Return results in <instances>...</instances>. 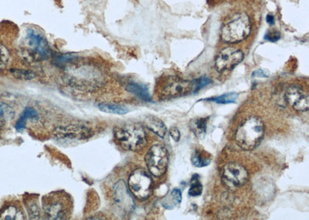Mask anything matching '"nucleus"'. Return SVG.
<instances>
[{
	"label": "nucleus",
	"mask_w": 309,
	"mask_h": 220,
	"mask_svg": "<svg viewBox=\"0 0 309 220\" xmlns=\"http://www.w3.org/2000/svg\"><path fill=\"white\" fill-rule=\"evenodd\" d=\"M65 80L79 90L92 92L103 85L104 75L98 68L90 65H73L65 70Z\"/></svg>",
	"instance_id": "nucleus-1"
},
{
	"label": "nucleus",
	"mask_w": 309,
	"mask_h": 220,
	"mask_svg": "<svg viewBox=\"0 0 309 220\" xmlns=\"http://www.w3.org/2000/svg\"><path fill=\"white\" fill-rule=\"evenodd\" d=\"M264 134V124L262 119L250 117L245 119L236 129L235 140L244 150L250 151L258 146Z\"/></svg>",
	"instance_id": "nucleus-2"
},
{
	"label": "nucleus",
	"mask_w": 309,
	"mask_h": 220,
	"mask_svg": "<svg viewBox=\"0 0 309 220\" xmlns=\"http://www.w3.org/2000/svg\"><path fill=\"white\" fill-rule=\"evenodd\" d=\"M72 197L64 192H53L44 196L42 208L48 220H68L72 212Z\"/></svg>",
	"instance_id": "nucleus-3"
},
{
	"label": "nucleus",
	"mask_w": 309,
	"mask_h": 220,
	"mask_svg": "<svg viewBox=\"0 0 309 220\" xmlns=\"http://www.w3.org/2000/svg\"><path fill=\"white\" fill-rule=\"evenodd\" d=\"M116 142L128 151H141L147 144L146 133L140 124H126L114 129Z\"/></svg>",
	"instance_id": "nucleus-4"
},
{
	"label": "nucleus",
	"mask_w": 309,
	"mask_h": 220,
	"mask_svg": "<svg viewBox=\"0 0 309 220\" xmlns=\"http://www.w3.org/2000/svg\"><path fill=\"white\" fill-rule=\"evenodd\" d=\"M250 17L245 12L238 14L221 28L220 36L228 44H236L246 39L252 31Z\"/></svg>",
	"instance_id": "nucleus-5"
},
{
	"label": "nucleus",
	"mask_w": 309,
	"mask_h": 220,
	"mask_svg": "<svg viewBox=\"0 0 309 220\" xmlns=\"http://www.w3.org/2000/svg\"><path fill=\"white\" fill-rule=\"evenodd\" d=\"M194 93V80H184L177 76H168L161 84L158 96L162 100L177 98Z\"/></svg>",
	"instance_id": "nucleus-6"
},
{
	"label": "nucleus",
	"mask_w": 309,
	"mask_h": 220,
	"mask_svg": "<svg viewBox=\"0 0 309 220\" xmlns=\"http://www.w3.org/2000/svg\"><path fill=\"white\" fill-rule=\"evenodd\" d=\"M128 188L136 198L147 200L152 193L153 182L151 176L142 168L134 170L128 178Z\"/></svg>",
	"instance_id": "nucleus-7"
},
{
	"label": "nucleus",
	"mask_w": 309,
	"mask_h": 220,
	"mask_svg": "<svg viewBox=\"0 0 309 220\" xmlns=\"http://www.w3.org/2000/svg\"><path fill=\"white\" fill-rule=\"evenodd\" d=\"M25 44L29 56L35 60L48 59L50 56V49L45 36L36 30L26 31Z\"/></svg>",
	"instance_id": "nucleus-8"
},
{
	"label": "nucleus",
	"mask_w": 309,
	"mask_h": 220,
	"mask_svg": "<svg viewBox=\"0 0 309 220\" xmlns=\"http://www.w3.org/2000/svg\"><path fill=\"white\" fill-rule=\"evenodd\" d=\"M144 160L148 171L156 177H160L166 172L168 153L164 146L156 144L150 148Z\"/></svg>",
	"instance_id": "nucleus-9"
},
{
	"label": "nucleus",
	"mask_w": 309,
	"mask_h": 220,
	"mask_svg": "<svg viewBox=\"0 0 309 220\" xmlns=\"http://www.w3.org/2000/svg\"><path fill=\"white\" fill-rule=\"evenodd\" d=\"M248 178L249 174L246 168L238 163H229L224 168L222 181L230 188L242 186L248 182Z\"/></svg>",
	"instance_id": "nucleus-10"
},
{
	"label": "nucleus",
	"mask_w": 309,
	"mask_h": 220,
	"mask_svg": "<svg viewBox=\"0 0 309 220\" xmlns=\"http://www.w3.org/2000/svg\"><path fill=\"white\" fill-rule=\"evenodd\" d=\"M244 54L240 50L234 48H226L220 52L215 60V66L218 72H224L233 70L242 63Z\"/></svg>",
	"instance_id": "nucleus-11"
},
{
	"label": "nucleus",
	"mask_w": 309,
	"mask_h": 220,
	"mask_svg": "<svg viewBox=\"0 0 309 220\" xmlns=\"http://www.w3.org/2000/svg\"><path fill=\"white\" fill-rule=\"evenodd\" d=\"M53 136L58 140H85L92 137L93 132L82 124H69L56 128Z\"/></svg>",
	"instance_id": "nucleus-12"
},
{
	"label": "nucleus",
	"mask_w": 309,
	"mask_h": 220,
	"mask_svg": "<svg viewBox=\"0 0 309 220\" xmlns=\"http://www.w3.org/2000/svg\"><path fill=\"white\" fill-rule=\"evenodd\" d=\"M286 99L290 107L298 112H304L308 110V95L300 86H289L286 93Z\"/></svg>",
	"instance_id": "nucleus-13"
},
{
	"label": "nucleus",
	"mask_w": 309,
	"mask_h": 220,
	"mask_svg": "<svg viewBox=\"0 0 309 220\" xmlns=\"http://www.w3.org/2000/svg\"><path fill=\"white\" fill-rule=\"evenodd\" d=\"M114 200L116 206L122 212L128 214L134 208V202L128 190L124 181H119L116 184L114 191Z\"/></svg>",
	"instance_id": "nucleus-14"
},
{
	"label": "nucleus",
	"mask_w": 309,
	"mask_h": 220,
	"mask_svg": "<svg viewBox=\"0 0 309 220\" xmlns=\"http://www.w3.org/2000/svg\"><path fill=\"white\" fill-rule=\"evenodd\" d=\"M144 124L147 128L151 132H154L158 137L165 138L166 136L167 128L165 124L158 118L150 116L146 118L144 120Z\"/></svg>",
	"instance_id": "nucleus-15"
},
{
	"label": "nucleus",
	"mask_w": 309,
	"mask_h": 220,
	"mask_svg": "<svg viewBox=\"0 0 309 220\" xmlns=\"http://www.w3.org/2000/svg\"><path fill=\"white\" fill-rule=\"evenodd\" d=\"M0 220H26V216L20 206L12 204L7 206L0 212Z\"/></svg>",
	"instance_id": "nucleus-16"
},
{
	"label": "nucleus",
	"mask_w": 309,
	"mask_h": 220,
	"mask_svg": "<svg viewBox=\"0 0 309 220\" xmlns=\"http://www.w3.org/2000/svg\"><path fill=\"white\" fill-rule=\"evenodd\" d=\"M126 90L144 102L151 100V95L148 92V88L141 84L130 83L126 86Z\"/></svg>",
	"instance_id": "nucleus-17"
},
{
	"label": "nucleus",
	"mask_w": 309,
	"mask_h": 220,
	"mask_svg": "<svg viewBox=\"0 0 309 220\" xmlns=\"http://www.w3.org/2000/svg\"><path fill=\"white\" fill-rule=\"evenodd\" d=\"M26 208L28 211V216L31 220H38L40 216V210L38 200L36 197L30 196L26 197L24 200Z\"/></svg>",
	"instance_id": "nucleus-18"
},
{
	"label": "nucleus",
	"mask_w": 309,
	"mask_h": 220,
	"mask_svg": "<svg viewBox=\"0 0 309 220\" xmlns=\"http://www.w3.org/2000/svg\"><path fill=\"white\" fill-rule=\"evenodd\" d=\"M192 164L197 168H202L209 166L211 163V158L208 153L201 149H196L191 158Z\"/></svg>",
	"instance_id": "nucleus-19"
},
{
	"label": "nucleus",
	"mask_w": 309,
	"mask_h": 220,
	"mask_svg": "<svg viewBox=\"0 0 309 220\" xmlns=\"http://www.w3.org/2000/svg\"><path fill=\"white\" fill-rule=\"evenodd\" d=\"M209 117L196 118L191 122V130L197 138H204L208 128Z\"/></svg>",
	"instance_id": "nucleus-20"
},
{
	"label": "nucleus",
	"mask_w": 309,
	"mask_h": 220,
	"mask_svg": "<svg viewBox=\"0 0 309 220\" xmlns=\"http://www.w3.org/2000/svg\"><path fill=\"white\" fill-rule=\"evenodd\" d=\"M38 116V112L35 109L32 108H26L17 122L16 124V128L18 130H22V129L25 128L26 120L30 118H35Z\"/></svg>",
	"instance_id": "nucleus-21"
},
{
	"label": "nucleus",
	"mask_w": 309,
	"mask_h": 220,
	"mask_svg": "<svg viewBox=\"0 0 309 220\" xmlns=\"http://www.w3.org/2000/svg\"><path fill=\"white\" fill-rule=\"evenodd\" d=\"M98 108L106 113L116 114H126L128 112V109L123 105L109 104H100Z\"/></svg>",
	"instance_id": "nucleus-22"
},
{
	"label": "nucleus",
	"mask_w": 309,
	"mask_h": 220,
	"mask_svg": "<svg viewBox=\"0 0 309 220\" xmlns=\"http://www.w3.org/2000/svg\"><path fill=\"white\" fill-rule=\"evenodd\" d=\"M181 201H182V192L178 188H175L172 191L170 198L163 202V206L168 210H172L175 206L180 204Z\"/></svg>",
	"instance_id": "nucleus-23"
},
{
	"label": "nucleus",
	"mask_w": 309,
	"mask_h": 220,
	"mask_svg": "<svg viewBox=\"0 0 309 220\" xmlns=\"http://www.w3.org/2000/svg\"><path fill=\"white\" fill-rule=\"evenodd\" d=\"M10 73L12 76L16 79H19L21 80H32L36 78V74L34 73L32 70H30L24 69H14L10 70Z\"/></svg>",
	"instance_id": "nucleus-24"
},
{
	"label": "nucleus",
	"mask_w": 309,
	"mask_h": 220,
	"mask_svg": "<svg viewBox=\"0 0 309 220\" xmlns=\"http://www.w3.org/2000/svg\"><path fill=\"white\" fill-rule=\"evenodd\" d=\"M238 94L232 92V93L225 94L221 95V96L208 99V100H210V102H215L216 104H226L234 103L238 99Z\"/></svg>",
	"instance_id": "nucleus-25"
},
{
	"label": "nucleus",
	"mask_w": 309,
	"mask_h": 220,
	"mask_svg": "<svg viewBox=\"0 0 309 220\" xmlns=\"http://www.w3.org/2000/svg\"><path fill=\"white\" fill-rule=\"evenodd\" d=\"M192 183L188 190V195L190 196H199L202 192V186L199 181V176L194 174L192 177Z\"/></svg>",
	"instance_id": "nucleus-26"
},
{
	"label": "nucleus",
	"mask_w": 309,
	"mask_h": 220,
	"mask_svg": "<svg viewBox=\"0 0 309 220\" xmlns=\"http://www.w3.org/2000/svg\"><path fill=\"white\" fill-rule=\"evenodd\" d=\"M10 58L8 50L2 44H0V72L6 69Z\"/></svg>",
	"instance_id": "nucleus-27"
},
{
	"label": "nucleus",
	"mask_w": 309,
	"mask_h": 220,
	"mask_svg": "<svg viewBox=\"0 0 309 220\" xmlns=\"http://www.w3.org/2000/svg\"><path fill=\"white\" fill-rule=\"evenodd\" d=\"M14 116V110L6 104L0 102V119H10Z\"/></svg>",
	"instance_id": "nucleus-28"
},
{
	"label": "nucleus",
	"mask_w": 309,
	"mask_h": 220,
	"mask_svg": "<svg viewBox=\"0 0 309 220\" xmlns=\"http://www.w3.org/2000/svg\"><path fill=\"white\" fill-rule=\"evenodd\" d=\"M211 83L210 79L208 76H202V78L194 80V93L199 92L202 88H205Z\"/></svg>",
	"instance_id": "nucleus-29"
},
{
	"label": "nucleus",
	"mask_w": 309,
	"mask_h": 220,
	"mask_svg": "<svg viewBox=\"0 0 309 220\" xmlns=\"http://www.w3.org/2000/svg\"><path fill=\"white\" fill-rule=\"evenodd\" d=\"M264 38L270 42H276L280 40V34L278 30H269L265 34Z\"/></svg>",
	"instance_id": "nucleus-30"
},
{
	"label": "nucleus",
	"mask_w": 309,
	"mask_h": 220,
	"mask_svg": "<svg viewBox=\"0 0 309 220\" xmlns=\"http://www.w3.org/2000/svg\"><path fill=\"white\" fill-rule=\"evenodd\" d=\"M270 76V72L268 70L258 69L253 72V78H266Z\"/></svg>",
	"instance_id": "nucleus-31"
},
{
	"label": "nucleus",
	"mask_w": 309,
	"mask_h": 220,
	"mask_svg": "<svg viewBox=\"0 0 309 220\" xmlns=\"http://www.w3.org/2000/svg\"><path fill=\"white\" fill-rule=\"evenodd\" d=\"M170 134L175 142H180L181 134H180V130H178L176 127L171 128H170Z\"/></svg>",
	"instance_id": "nucleus-32"
},
{
	"label": "nucleus",
	"mask_w": 309,
	"mask_h": 220,
	"mask_svg": "<svg viewBox=\"0 0 309 220\" xmlns=\"http://www.w3.org/2000/svg\"><path fill=\"white\" fill-rule=\"evenodd\" d=\"M266 21H267L268 24H270V25H274V16L268 14L267 17H266Z\"/></svg>",
	"instance_id": "nucleus-33"
},
{
	"label": "nucleus",
	"mask_w": 309,
	"mask_h": 220,
	"mask_svg": "<svg viewBox=\"0 0 309 220\" xmlns=\"http://www.w3.org/2000/svg\"><path fill=\"white\" fill-rule=\"evenodd\" d=\"M2 126H4V120L2 119H0V130L2 129Z\"/></svg>",
	"instance_id": "nucleus-34"
}]
</instances>
